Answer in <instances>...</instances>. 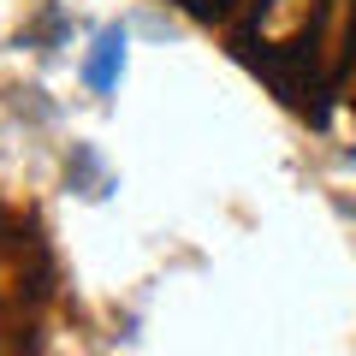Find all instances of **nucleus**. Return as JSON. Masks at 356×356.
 <instances>
[{"mask_svg": "<svg viewBox=\"0 0 356 356\" xmlns=\"http://www.w3.org/2000/svg\"><path fill=\"white\" fill-rule=\"evenodd\" d=\"M125 48H131L125 24H107L102 36H95V48H89V60H83V83L95 89V95H113L119 89V77H125Z\"/></svg>", "mask_w": 356, "mask_h": 356, "instance_id": "obj_1", "label": "nucleus"}]
</instances>
